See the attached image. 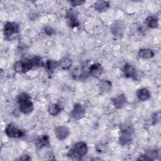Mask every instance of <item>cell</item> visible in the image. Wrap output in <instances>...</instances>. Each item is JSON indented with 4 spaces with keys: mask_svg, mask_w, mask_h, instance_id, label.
I'll return each instance as SVG.
<instances>
[{
    "mask_svg": "<svg viewBox=\"0 0 161 161\" xmlns=\"http://www.w3.org/2000/svg\"><path fill=\"white\" fill-rule=\"evenodd\" d=\"M88 152V147L86 142H79L75 143L69 150L67 156L72 159H80L84 157Z\"/></svg>",
    "mask_w": 161,
    "mask_h": 161,
    "instance_id": "277c9868",
    "label": "cell"
},
{
    "mask_svg": "<svg viewBox=\"0 0 161 161\" xmlns=\"http://www.w3.org/2000/svg\"><path fill=\"white\" fill-rule=\"evenodd\" d=\"M62 108L59 104L53 103L51 104L48 106V112L52 116H57L62 111Z\"/></svg>",
    "mask_w": 161,
    "mask_h": 161,
    "instance_id": "44dd1931",
    "label": "cell"
},
{
    "mask_svg": "<svg viewBox=\"0 0 161 161\" xmlns=\"http://www.w3.org/2000/svg\"><path fill=\"white\" fill-rule=\"evenodd\" d=\"M138 54L142 58L149 59L154 57L155 52L150 48H142L138 51Z\"/></svg>",
    "mask_w": 161,
    "mask_h": 161,
    "instance_id": "ffe728a7",
    "label": "cell"
},
{
    "mask_svg": "<svg viewBox=\"0 0 161 161\" xmlns=\"http://www.w3.org/2000/svg\"><path fill=\"white\" fill-rule=\"evenodd\" d=\"M89 69H86L84 67H77L75 70H73L72 76L74 77L75 79L78 80H84L86 79L89 75L88 72Z\"/></svg>",
    "mask_w": 161,
    "mask_h": 161,
    "instance_id": "9a60e30c",
    "label": "cell"
},
{
    "mask_svg": "<svg viewBox=\"0 0 161 161\" xmlns=\"http://www.w3.org/2000/svg\"><path fill=\"white\" fill-rule=\"evenodd\" d=\"M19 26L16 22L8 21L4 24L3 33L4 39L7 41L11 40L13 38L19 33Z\"/></svg>",
    "mask_w": 161,
    "mask_h": 161,
    "instance_id": "5b68a950",
    "label": "cell"
},
{
    "mask_svg": "<svg viewBox=\"0 0 161 161\" xmlns=\"http://www.w3.org/2000/svg\"><path fill=\"white\" fill-rule=\"evenodd\" d=\"M160 157V151L158 149L148 150L137 158L138 160H154L159 158Z\"/></svg>",
    "mask_w": 161,
    "mask_h": 161,
    "instance_id": "30bf717a",
    "label": "cell"
},
{
    "mask_svg": "<svg viewBox=\"0 0 161 161\" xmlns=\"http://www.w3.org/2000/svg\"><path fill=\"white\" fill-rule=\"evenodd\" d=\"M134 134L133 127L128 123H124L120 126V135L119 143L122 146L128 145L133 141Z\"/></svg>",
    "mask_w": 161,
    "mask_h": 161,
    "instance_id": "3957f363",
    "label": "cell"
},
{
    "mask_svg": "<svg viewBox=\"0 0 161 161\" xmlns=\"http://www.w3.org/2000/svg\"><path fill=\"white\" fill-rule=\"evenodd\" d=\"M150 96L151 94L150 91H148V89L145 87L139 89L136 92V96L138 99L142 101H145L149 99Z\"/></svg>",
    "mask_w": 161,
    "mask_h": 161,
    "instance_id": "d6986e66",
    "label": "cell"
},
{
    "mask_svg": "<svg viewBox=\"0 0 161 161\" xmlns=\"http://www.w3.org/2000/svg\"><path fill=\"white\" fill-rule=\"evenodd\" d=\"M65 18L69 26L71 28L78 27L80 25V22L77 18V13L73 9H70L67 11Z\"/></svg>",
    "mask_w": 161,
    "mask_h": 161,
    "instance_id": "ba28073f",
    "label": "cell"
},
{
    "mask_svg": "<svg viewBox=\"0 0 161 161\" xmlns=\"http://www.w3.org/2000/svg\"><path fill=\"white\" fill-rule=\"evenodd\" d=\"M50 145L49 136L47 135H43L38 136L35 141V145L37 148L41 149Z\"/></svg>",
    "mask_w": 161,
    "mask_h": 161,
    "instance_id": "2e32d148",
    "label": "cell"
},
{
    "mask_svg": "<svg viewBox=\"0 0 161 161\" xmlns=\"http://www.w3.org/2000/svg\"><path fill=\"white\" fill-rule=\"evenodd\" d=\"M86 114V110L80 103H75L70 112V116L75 120H79L84 118Z\"/></svg>",
    "mask_w": 161,
    "mask_h": 161,
    "instance_id": "9c48e42d",
    "label": "cell"
},
{
    "mask_svg": "<svg viewBox=\"0 0 161 161\" xmlns=\"http://www.w3.org/2000/svg\"><path fill=\"white\" fill-rule=\"evenodd\" d=\"M94 8L96 11L99 13H103L106 11L110 6V3L109 1H98L94 3Z\"/></svg>",
    "mask_w": 161,
    "mask_h": 161,
    "instance_id": "e0dca14e",
    "label": "cell"
},
{
    "mask_svg": "<svg viewBox=\"0 0 161 161\" xmlns=\"http://www.w3.org/2000/svg\"><path fill=\"white\" fill-rule=\"evenodd\" d=\"M59 67L63 70L69 69L72 65V60L68 57H64L59 62Z\"/></svg>",
    "mask_w": 161,
    "mask_h": 161,
    "instance_id": "cb8c5ba5",
    "label": "cell"
},
{
    "mask_svg": "<svg viewBox=\"0 0 161 161\" xmlns=\"http://www.w3.org/2000/svg\"><path fill=\"white\" fill-rule=\"evenodd\" d=\"M19 111L25 114H29L34 109L33 104L31 100V97L26 92L21 93L17 97Z\"/></svg>",
    "mask_w": 161,
    "mask_h": 161,
    "instance_id": "7a4b0ae2",
    "label": "cell"
},
{
    "mask_svg": "<svg viewBox=\"0 0 161 161\" xmlns=\"http://www.w3.org/2000/svg\"><path fill=\"white\" fill-rule=\"evenodd\" d=\"M123 75L126 78H131L134 80L140 81L142 79L141 74L138 70L130 64H125L123 69Z\"/></svg>",
    "mask_w": 161,
    "mask_h": 161,
    "instance_id": "8992f818",
    "label": "cell"
},
{
    "mask_svg": "<svg viewBox=\"0 0 161 161\" xmlns=\"http://www.w3.org/2000/svg\"><path fill=\"white\" fill-rule=\"evenodd\" d=\"M70 4H71L72 6H81L84 4L86 1H82V0H73V1H68Z\"/></svg>",
    "mask_w": 161,
    "mask_h": 161,
    "instance_id": "484cf974",
    "label": "cell"
},
{
    "mask_svg": "<svg viewBox=\"0 0 161 161\" xmlns=\"http://www.w3.org/2000/svg\"><path fill=\"white\" fill-rule=\"evenodd\" d=\"M4 133L7 136L11 138H19L23 136L25 134L22 130L16 128L12 124H8L6 126Z\"/></svg>",
    "mask_w": 161,
    "mask_h": 161,
    "instance_id": "52a82bcc",
    "label": "cell"
},
{
    "mask_svg": "<svg viewBox=\"0 0 161 161\" xmlns=\"http://www.w3.org/2000/svg\"><path fill=\"white\" fill-rule=\"evenodd\" d=\"M103 70V67L101 64L94 63L91 65L90 67H89V75L94 78H98L102 75Z\"/></svg>",
    "mask_w": 161,
    "mask_h": 161,
    "instance_id": "4fadbf2b",
    "label": "cell"
},
{
    "mask_svg": "<svg viewBox=\"0 0 161 161\" xmlns=\"http://www.w3.org/2000/svg\"><path fill=\"white\" fill-rule=\"evenodd\" d=\"M54 133L58 140L63 141L69 136L70 130L66 126H58L55 128Z\"/></svg>",
    "mask_w": 161,
    "mask_h": 161,
    "instance_id": "8fae6325",
    "label": "cell"
},
{
    "mask_svg": "<svg viewBox=\"0 0 161 161\" xmlns=\"http://www.w3.org/2000/svg\"><path fill=\"white\" fill-rule=\"evenodd\" d=\"M125 26L122 21H115L110 26V31L111 33L115 36H121L123 34Z\"/></svg>",
    "mask_w": 161,
    "mask_h": 161,
    "instance_id": "7c38bea8",
    "label": "cell"
},
{
    "mask_svg": "<svg viewBox=\"0 0 161 161\" xmlns=\"http://www.w3.org/2000/svg\"><path fill=\"white\" fill-rule=\"evenodd\" d=\"M44 31H45V33L48 36H51L55 33V30L49 26L45 27Z\"/></svg>",
    "mask_w": 161,
    "mask_h": 161,
    "instance_id": "4316f807",
    "label": "cell"
},
{
    "mask_svg": "<svg viewBox=\"0 0 161 161\" xmlns=\"http://www.w3.org/2000/svg\"><path fill=\"white\" fill-rule=\"evenodd\" d=\"M42 65V62L41 58L36 56L16 62L13 65V69L18 74H25L34 68L40 67Z\"/></svg>",
    "mask_w": 161,
    "mask_h": 161,
    "instance_id": "6da1fadb",
    "label": "cell"
},
{
    "mask_svg": "<svg viewBox=\"0 0 161 161\" xmlns=\"http://www.w3.org/2000/svg\"><path fill=\"white\" fill-rule=\"evenodd\" d=\"M98 87L99 91L103 93L109 92L112 89V83L107 79H101L98 82Z\"/></svg>",
    "mask_w": 161,
    "mask_h": 161,
    "instance_id": "ac0fdd59",
    "label": "cell"
},
{
    "mask_svg": "<svg viewBox=\"0 0 161 161\" xmlns=\"http://www.w3.org/2000/svg\"><path fill=\"white\" fill-rule=\"evenodd\" d=\"M160 120V112L158 111L157 113H154L152 116V125L157 124Z\"/></svg>",
    "mask_w": 161,
    "mask_h": 161,
    "instance_id": "d4e9b609",
    "label": "cell"
},
{
    "mask_svg": "<svg viewBox=\"0 0 161 161\" xmlns=\"http://www.w3.org/2000/svg\"><path fill=\"white\" fill-rule=\"evenodd\" d=\"M59 67V64L58 62L54 61L53 60H48L46 63H45V67L46 68L47 72L51 74H52L55 69H57V67Z\"/></svg>",
    "mask_w": 161,
    "mask_h": 161,
    "instance_id": "7402d4cb",
    "label": "cell"
},
{
    "mask_svg": "<svg viewBox=\"0 0 161 161\" xmlns=\"http://www.w3.org/2000/svg\"><path fill=\"white\" fill-rule=\"evenodd\" d=\"M31 158L30 157V155H27V154H24L23 155H21V157H19V160H30Z\"/></svg>",
    "mask_w": 161,
    "mask_h": 161,
    "instance_id": "83f0119b",
    "label": "cell"
},
{
    "mask_svg": "<svg viewBox=\"0 0 161 161\" xmlns=\"http://www.w3.org/2000/svg\"><path fill=\"white\" fill-rule=\"evenodd\" d=\"M111 103L114 107L116 109L123 108L126 104V97L124 94H120L116 97L111 98Z\"/></svg>",
    "mask_w": 161,
    "mask_h": 161,
    "instance_id": "5bb4252c",
    "label": "cell"
},
{
    "mask_svg": "<svg viewBox=\"0 0 161 161\" xmlns=\"http://www.w3.org/2000/svg\"><path fill=\"white\" fill-rule=\"evenodd\" d=\"M147 25L150 28H157L158 26V19L157 17L150 16L145 19Z\"/></svg>",
    "mask_w": 161,
    "mask_h": 161,
    "instance_id": "603a6c76",
    "label": "cell"
}]
</instances>
